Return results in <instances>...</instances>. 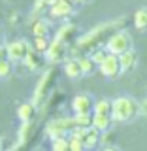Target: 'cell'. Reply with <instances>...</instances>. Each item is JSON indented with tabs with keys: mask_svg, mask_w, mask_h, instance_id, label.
Returning a JSON list of instances; mask_svg holds the SVG:
<instances>
[{
	"mask_svg": "<svg viewBox=\"0 0 147 151\" xmlns=\"http://www.w3.org/2000/svg\"><path fill=\"white\" fill-rule=\"evenodd\" d=\"M126 27V17H119V19H111V21L100 23L94 28H91L89 32H85L75 40V44L70 45V53L72 57H81V55H89L98 47H104L106 42L119 30H125Z\"/></svg>",
	"mask_w": 147,
	"mask_h": 151,
	"instance_id": "cell-1",
	"label": "cell"
},
{
	"mask_svg": "<svg viewBox=\"0 0 147 151\" xmlns=\"http://www.w3.org/2000/svg\"><path fill=\"white\" fill-rule=\"evenodd\" d=\"M59 66L51 64L47 70H44V74H42L40 81L36 83V89H34V94H32V104L40 110V108H44V104L49 100V96L55 93L57 89V81H59Z\"/></svg>",
	"mask_w": 147,
	"mask_h": 151,
	"instance_id": "cell-2",
	"label": "cell"
},
{
	"mask_svg": "<svg viewBox=\"0 0 147 151\" xmlns=\"http://www.w3.org/2000/svg\"><path fill=\"white\" fill-rule=\"evenodd\" d=\"M140 115V102L130 96H117L111 100V119L113 123H128Z\"/></svg>",
	"mask_w": 147,
	"mask_h": 151,
	"instance_id": "cell-3",
	"label": "cell"
},
{
	"mask_svg": "<svg viewBox=\"0 0 147 151\" xmlns=\"http://www.w3.org/2000/svg\"><path fill=\"white\" fill-rule=\"evenodd\" d=\"M75 129L74 117H55L45 125V136L49 140L57 138H68Z\"/></svg>",
	"mask_w": 147,
	"mask_h": 151,
	"instance_id": "cell-4",
	"label": "cell"
},
{
	"mask_svg": "<svg viewBox=\"0 0 147 151\" xmlns=\"http://www.w3.org/2000/svg\"><path fill=\"white\" fill-rule=\"evenodd\" d=\"M104 47H106L108 53L119 57V55H123V53H126V51L132 49V36L128 34V30H119L106 42Z\"/></svg>",
	"mask_w": 147,
	"mask_h": 151,
	"instance_id": "cell-5",
	"label": "cell"
},
{
	"mask_svg": "<svg viewBox=\"0 0 147 151\" xmlns=\"http://www.w3.org/2000/svg\"><path fill=\"white\" fill-rule=\"evenodd\" d=\"M68 53H70V45H66L59 40H51V44L47 47V51L44 53V57H45L47 64L59 66L60 63H64V60L68 59Z\"/></svg>",
	"mask_w": 147,
	"mask_h": 151,
	"instance_id": "cell-6",
	"label": "cell"
},
{
	"mask_svg": "<svg viewBox=\"0 0 147 151\" xmlns=\"http://www.w3.org/2000/svg\"><path fill=\"white\" fill-rule=\"evenodd\" d=\"M30 49H32V45L28 44L27 40H23V38H19V40H13V42H8V44H6L8 59L11 60L13 64H15V63H23Z\"/></svg>",
	"mask_w": 147,
	"mask_h": 151,
	"instance_id": "cell-7",
	"label": "cell"
},
{
	"mask_svg": "<svg viewBox=\"0 0 147 151\" xmlns=\"http://www.w3.org/2000/svg\"><path fill=\"white\" fill-rule=\"evenodd\" d=\"M98 72H100L104 78H108V79H115V78H119V76L123 74V72H121L119 57L108 53V55H106V59H104L102 63L98 64Z\"/></svg>",
	"mask_w": 147,
	"mask_h": 151,
	"instance_id": "cell-8",
	"label": "cell"
},
{
	"mask_svg": "<svg viewBox=\"0 0 147 151\" xmlns=\"http://www.w3.org/2000/svg\"><path fill=\"white\" fill-rule=\"evenodd\" d=\"M79 36L81 34H79V28H77L75 23H64V25H60L57 28L53 40H59L66 45H72V44H75V40H77Z\"/></svg>",
	"mask_w": 147,
	"mask_h": 151,
	"instance_id": "cell-9",
	"label": "cell"
},
{
	"mask_svg": "<svg viewBox=\"0 0 147 151\" xmlns=\"http://www.w3.org/2000/svg\"><path fill=\"white\" fill-rule=\"evenodd\" d=\"M75 12V4L70 2V0H59V2H55L53 6H49V17L51 19H68L72 17Z\"/></svg>",
	"mask_w": 147,
	"mask_h": 151,
	"instance_id": "cell-10",
	"label": "cell"
},
{
	"mask_svg": "<svg viewBox=\"0 0 147 151\" xmlns=\"http://www.w3.org/2000/svg\"><path fill=\"white\" fill-rule=\"evenodd\" d=\"M93 108H94V98L89 93H79L72 98L74 115H77V113H93Z\"/></svg>",
	"mask_w": 147,
	"mask_h": 151,
	"instance_id": "cell-11",
	"label": "cell"
},
{
	"mask_svg": "<svg viewBox=\"0 0 147 151\" xmlns=\"http://www.w3.org/2000/svg\"><path fill=\"white\" fill-rule=\"evenodd\" d=\"M44 63H45V57L42 53H38V51L30 49L28 51V55L25 57V60H23V64H25V68L28 72H38V70L44 68Z\"/></svg>",
	"mask_w": 147,
	"mask_h": 151,
	"instance_id": "cell-12",
	"label": "cell"
},
{
	"mask_svg": "<svg viewBox=\"0 0 147 151\" xmlns=\"http://www.w3.org/2000/svg\"><path fill=\"white\" fill-rule=\"evenodd\" d=\"M17 117L21 119V123H34L38 117V108L32 102H23L17 108Z\"/></svg>",
	"mask_w": 147,
	"mask_h": 151,
	"instance_id": "cell-13",
	"label": "cell"
},
{
	"mask_svg": "<svg viewBox=\"0 0 147 151\" xmlns=\"http://www.w3.org/2000/svg\"><path fill=\"white\" fill-rule=\"evenodd\" d=\"M62 70H64V74L68 76L70 79H79V78H83L81 64H79V59H77V57L66 59L64 63H62Z\"/></svg>",
	"mask_w": 147,
	"mask_h": 151,
	"instance_id": "cell-14",
	"label": "cell"
},
{
	"mask_svg": "<svg viewBox=\"0 0 147 151\" xmlns=\"http://www.w3.org/2000/svg\"><path fill=\"white\" fill-rule=\"evenodd\" d=\"M119 63H121V72L123 74L132 72V70L138 66V53L134 51V47H132L130 51H126V53L119 55Z\"/></svg>",
	"mask_w": 147,
	"mask_h": 151,
	"instance_id": "cell-15",
	"label": "cell"
},
{
	"mask_svg": "<svg viewBox=\"0 0 147 151\" xmlns=\"http://www.w3.org/2000/svg\"><path fill=\"white\" fill-rule=\"evenodd\" d=\"M83 145L87 151H93L96 147H100V132H98L94 127H89L87 132L83 136Z\"/></svg>",
	"mask_w": 147,
	"mask_h": 151,
	"instance_id": "cell-16",
	"label": "cell"
},
{
	"mask_svg": "<svg viewBox=\"0 0 147 151\" xmlns=\"http://www.w3.org/2000/svg\"><path fill=\"white\" fill-rule=\"evenodd\" d=\"M113 125V119L111 115H102V113H93V127L96 129L98 132H106L110 130Z\"/></svg>",
	"mask_w": 147,
	"mask_h": 151,
	"instance_id": "cell-17",
	"label": "cell"
},
{
	"mask_svg": "<svg viewBox=\"0 0 147 151\" xmlns=\"http://www.w3.org/2000/svg\"><path fill=\"white\" fill-rule=\"evenodd\" d=\"M132 23H134V28L138 30H147V8H138L134 12V17H132Z\"/></svg>",
	"mask_w": 147,
	"mask_h": 151,
	"instance_id": "cell-18",
	"label": "cell"
},
{
	"mask_svg": "<svg viewBox=\"0 0 147 151\" xmlns=\"http://www.w3.org/2000/svg\"><path fill=\"white\" fill-rule=\"evenodd\" d=\"M49 21H45L44 17H38L32 21V34L34 36H49Z\"/></svg>",
	"mask_w": 147,
	"mask_h": 151,
	"instance_id": "cell-19",
	"label": "cell"
},
{
	"mask_svg": "<svg viewBox=\"0 0 147 151\" xmlns=\"http://www.w3.org/2000/svg\"><path fill=\"white\" fill-rule=\"evenodd\" d=\"M77 59H79V64H81V72H83V76H93V74L98 70L96 63H94V60H93L89 55H81V57H77Z\"/></svg>",
	"mask_w": 147,
	"mask_h": 151,
	"instance_id": "cell-20",
	"label": "cell"
},
{
	"mask_svg": "<svg viewBox=\"0 0 147 151\" xmlns=\"http://www.w3.org/2000/svg\"><path fill=\"white\" fill-rule=\"evenodd\" d=\"M93 113H102V115H111V98H98L94 100Z\"/></svg>",
	"mask_w": 147,
	"mask_h": 151,
	"instance_id": "cell-21",
	"label": "cell"
},
{
	"mask_svg": "<svg viewBox=\"0 0 147 151\" xmlns=\"http://www.w3.org/2000/svg\"><path fill=\"white\" fill-rule=\"evenodd\" d=\"M75 129H89L93 127V113H77V115H72Z\"/></svg>",
	"mask_w": 147,
	"mask_h": 151,
	"instance_id": "cell-22",
	"label": "cell"
},
{
	"mask_svg": "<svg viewBox=\"0 0 147 151\" xmlns=\"http://www.w3.org/2000/svg\"><path fill=\"white\" fill-rule=\"evenodd\" d=\"M51 44V40H49V36H34V42H32V49L38 51V53H42L44 55L45 51H47V47H49Z\"/></svg>",
	"mask_w": 147,
	"mask_h": 151,
	"instance_id": "cell-23",
	"label": "cell"
},
{
	"mask_svg": "<svg viewBox=\"0 0 147 151\" xmlns=\"http://www.w3.org/2000/svg\"><path fill=\"white\" fill-rule=\"evenodd\" d=\"M13 74V63L9 59H2L0 60V79H8Z\"/></svg>",
	"mask_w": 147,
	"mask_h": 151,
	"instance_id": "cell-24",
	"label": "cell"
},
{
	"mask_svg": "<svg viewBox=\"0 0 147 151\" xmlns=\"http://www.w3.org/2000/svg\"><path fill=\"white\" fill-rule=\"evenodd\" d=\"M115 138H117V134H115L111 129L106 130V132H100V145H102V147L113 145V144H115Z\"/></svg>",
	"mask_w": 147,
	"mask_h": 151,
	"instance_id": "cell-25",
	"label": "cell"
},
{
	"mask_svg": "<svg viewBox=\"0 0 147 151\" xmlns=\"http://www.w3.org/2000/svg\"><path fill=\"white\" fill-rule=\"evenodd\" d=\"M51 151H70L68 138H57V140H51Z\"/></svg>",
	"mask_w": 147,
	"mask_h": 151,
	"instance_id": "cell-26",
	"label": "cell"
},
{
	"mask_svg": "<svg viewBox=\"0 0 147 151\" xmlns=\"http://www.w3.org/2000/svg\"><path fill=\"white\" fill-rule=\"evenodd\" d=\"M106 55H108V51H106V47H98V49H94L93 53H89V57L96 63V66L102 63L104 59H106Z\"/></svg>",
	"mask_w": 147,
	"mask_h": 151,
	"instance_id": "cell-27",
	"label": "cell"
},
{
	"mask_svg": "<svg viewBox=\"0 0 147 151\" xmlns=\"http://www.w3.org/2000/svg\"><path fill=\"white\" fill-rule=\"evenodd\" d=\"M68 144H70V151H85V145L81 140H77L75 136L70 134L68 136Z\"/></svg>",
	"mask_w": 147,
	"mask_h": 151,
	"instance_id": "cell-28",
	"label": "cell"
},
{
	"mask_svg": "<svg viewBox=\"0 0 147 151\" xmlns=\"http://www.w3.org/2000/svg\"><path fill=\"white\" fill-rule=\"evenodd\" d=\"M140 113L147 117V98H145L143 102H140Z\"/></svg>",
	"mask_w": 147,
	"mask_h": 151,
	"instance_id": "cell-29",
	"label": "cell"
},
{
	"mask_svg": "<svg viewBox=\"0 0 147 151\" xmlns=\"http://www.w3.org/2000/svg\"><path fill=\"white\" fill-rule=\"evenodd\" d=\"M102 151H119L115 145H108V147H102Z\"/></svg>",
	"mask_w": 147,
	"mask_h": 151,
	"instance_id": "cell-30",
	"label": "cell"
},
{
	"mask_svg": "<svg viewBox=\"0 0 147 151\" xmlns=\"http://www.w3.org/2000/svg\"><path fill=\"white\" fill-rule=\"evenodd\" d=\"M0 45H4V30L0 28Z\"/></svg>",
	"mask_w": 147,
	"mask_h": 151,
	"instance_id": "cell-31",
	"label": "cell"
},
{
	"mask_svg": "<svg viewBox=\"0 0 147 151\" xmlns=\"http://www.w3.org/2000/svg\"><path fill=\"white\" fill-rule=\"evenodd\" d=\"M4 2H8V4H13V2H15V0H4Z\"/></svg>",
	"mask_w": 147,
	"mask_h": 151,
	"instance_id": "cell-32",
	"label": "cell"
},
{
	"mask_svg": "<svg viewBox=\"0 0 147 151\" xmlns=\"http://www.w3.org/2000/svg\"><path fill=\"white\" fill-rule=\"evenodd\" d=\"M0 151H4V145H2V140H0Z\"/></svg>",
	"mask_w": 147,
	"mask_h": 151,
	"instance_id": "cell-33",
	"label": "cell"
},
{
	"mask_svg": "<svg viewBox=\"0 0 147 151\" xmlns=\"http://www.w3.org/2000/svg\"><path fill=\"white\" fill-rule=\"evenodd\" d=\"M85 151H87V149H85Z\"/></svg>",
	"mask_w": 147,
	"mask_h": 151,
	"instance_id": "cell-34",
	"label": "cell"
}]
</instances>
